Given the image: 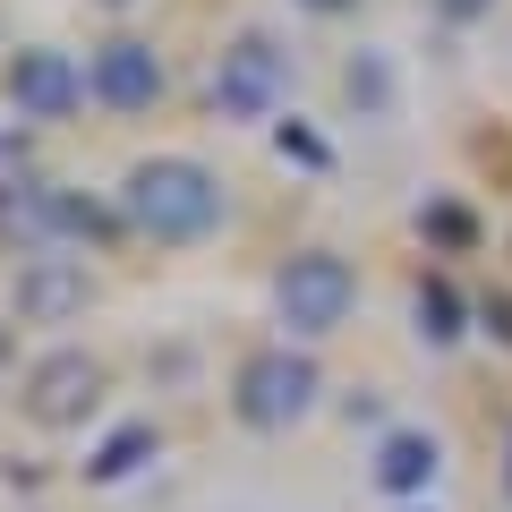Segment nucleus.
I'll return each instance as SVG.
<instances>
[{"label": "nucleus", "instance_id": "f03ea898", "mask_svg": "<svg viewBox=\"0 0 512 512\" xmlns=\"http://www.w3.org/2000/svg\"><path fill=\"white\" fill-rule=\"evenodd\" d=\"M316 393H325V376H316V359L299 342H265V350H248V359L231 367V419L256 427V436L299 427L316 410Z\"/></svg>", "mask_w": 512, "mask_h": 512}, {"label": "nucleus", "instance_id": "20e7f679", "mask_svg": "<svg viewBox=\"0 0 512 512\" xmlns=\"http://www.w3.org/2000/svg\"><path fill=\"white\" fill-rule=\"evenodd\" d=\"M350 308H359V274H350V256H333V248L282 256V274H274V316L291 325V342H325V333H342Z\"/></svg>", "mask_w": 512, "mask_h": 512}, {"label": "nucleus", "instance_id": "0eeeda50", "mask_svg": "<svg viewBox=\"0 0 512 512\" xmlns=\"http://www.w3.org/2000/svg\"><path fill=\"white\" fill-rule=\"evenodd\" d=\"M94 299V274L77 265L69 248H43V256H18V282H9V308L18 325H77Z\"/></svg>", "mask_w": 512, "mask_h": 512}, {"label": "nucleus", "instance_id": "6e6552de", "mask_svg": "<svg viewBox=\"0 0 512 512\" xmlns=\"http://www.w3.org/2000/svg\"><path fill=\"white\" fill-rule=\"evenodd\" d=\"M0 94H9L18 120H69V111L86 103V69H77L69 52H52V43H26V52L0 69Z\"/></svg>", "mask_w": 512, "mask_h": 512}, {"label": "nucleus", "instance_id": "9d476101", "mask_svg": "<svg viewBox=\"0 0 512 512\" xmlns=\"http://www.w3.org/2000/svg\"><path fill=\"white\" fill-rule=\"evenodd\" d=\"M52 197H60V180H35V171L0 180V239H9L18 256L60 248V231H52Z\"/></svg>", "mask_w": 512, "mask_h": 512}, {"label": "nucleus", "instance_id": "9b49d317", "mask_svg": "<svg viewBox=\"0 0 512 512\" xmlns=\"http://www.w3.org/2000/svg\"><path fill=\"white\" fill-rule=\"evenodd\" d=\"M154 453H163V427H154V419L103 427V436H94V453H86V487H120V478H137Z\"/></svg>", "mask_w": 512, "mask_h": 512}, {"label": "nucleus", "instance_id": "423d86ee", "mask_svg": "<svg viewBox=\"0 0 512 512\" xmlns=\"http://www.w3.org/2000/svg\"><path fill=\"white\" fill-rule=\"evenodd\" d=\"M163 86H171V69H163V52H154L146 35H111V43H94V60H86V94L103 111H154L163 103Z\"/></svg>", "mask_w": 512, "mask_h": 512}, {"label": "nucleus", "instance_id": "aec40b11", "mask_svg": "<svg viewBox=\"0 0 512 512\" xmlns=\"http://www.w3.org/2000/svg\"><path fill=\"white\" fill-rule=\"evenodd\" d=\"M308 18H342V9H359V0H299Z\"/></svg>", "mask_w": 512, "mask_h": 512}, {"label": "nucleus", "instance_id": "39448f33", "mask_svg": "<svg viewBox=\"0 0 512 512\" xmlns=\"http://www.w3.org/2000/svg\"><path fill=\"white\" fill-rule=\"evenodd\" d=\"M103 359H94V350H43L35 367H26V384H18V410L35 427H52V436H69V427H86L94 410H103Z\"/></svg>", "mask_w": 512, "mask_h": 512}, {"label": "nucleus", "instance_id": "a211bd4d", "mask_svg": "<svg viewBox=\"0 0 512 512\" xmlns=\"http://www.w3.org/2000/svg\"><path fill=\"white\" fill-rule=\"evenodd\" d=\"M342 419H350V427H376V419H384V402H376V393H350Z\"/></svg>", "mask_w": 512, "mask_h": 512}, {"label": "nucleus", "instance_id": "7ed1b4c3", "mask_svg": "<svg viewBox=\"0 0 512 512\" xmlns=\"http://www.w3.org/2000/svg\"><path fill=\"white\" fill-rule=\"evenodd\" d=\"M205 94H214V120H231V128H274V120H282V94H291V52H282L265 26H248V35H231V43L214 52Z\"/></svg>", "mask_w": 512, "mask_h": 512}, {"label": "nucleus", "instance_id": "6ab92c4d", "mask_svg": "<svg viewBox=\"0 0 512 512\" xmlns=\"http://www.w3.org/2000/svg\"><path fill=\"white\" fill-rule=\"evenodd\" d=\"M478 316H487V333H495V342H512V291H504V299H487Z\"/></svg>", "mask_w": 512, "mask_h": 512}, {"label": "nucleus", "instance_id": "b1692460", "mask_svg": "<svg viewBox=\"0 0 512 512\" xmlns=\"http://www.w3.org/2000/svg\"><path fill=\"white\" fill-rule=\"evenodd\" d=\"M103 9H128V0H103Z\"/></svg>", "mask_w": 512, "mask_h": 512}, {"label": "nucleus", "instance_id": "2eb2a0df", "mask_svg": "<svg viewBox=\"0 0 512 512\" xmlns=\"http://www.w3.org/2000/svg\"><path fill=\"white\" fill-rule=\"evenodd\" d=\"M274 154L291 171H333V137L316 120H299V111H291V120H274Z\"/></svg>", "mask_w": 512, "mask_h": 512}, {"label": "nucleus", "instance_id": "f257e3e1", "mask_svg": "<svg viewBox=\"0 0 512 512\" xmlns=\"http://www.w3.org/2000/svg\"><path fill=\"white\" fill-rule=\"evenodd\" d=\"M120 214H128V231H146L154 248H197V239L222 231L231 197H222V180L197 154H146V163H128V180H120Z\"/></svg>", "mask_w": 512, "mask_h": 512}, {"label": "nucleus", "instance_id": "dca6fc26", "mask_svg": "<svg viewBox=\"0 0 512 512\" xmlns=\"http://www.w3.org/2000/svg\"><path fill=\"white\" fill-rule=\"evenodd\" d=\"M419 231L436 239V248H470V231H478V222L461 214L453 197H427V205H419Z\"/></svg>", "mask_w": 512, "mask_h": 512}, {"label": "nucleus", "instance_id": "1a4fd4ad", "mask_svg": "<svg viewBox=\"0 0 512 512\" xmlns=\"http://www.w3.org/2000/svg\"><path fill=\"white\" fill-rule=\"evenodd\" d=\"M367 478H376L393 504H427V487L444 478V436L436 427H384L376 453H367Z\"/></svg>", "mask_w": 512, "mask_h": 512}, {"label": "nucleus", "instance_id": "f8f14e48", "mask_svg": "<svg viewBox=\"0 0 512 512\" xmlns=\"http://www.w3.org/2000/svg\"><path fill=\"white\" fill-rule=\"evenodd\" d=\"M342 103L359 111V120H393V103H402V77H393V52L359 43V52L342 60Z\"/></svg>", "mask_w": 512, "mask_h": 512}, {"label": "nucleus", "instance_id": "4468645a", "mask_svg": "<svg viewBox=\"0 0 512 512\" xmlns=\"http://www.w3.org/2000/svg\"><path fill=\"white\" fill-rule=\"evenodd\" d=\"M410 325H419L427 350H453L461 333H470V308H461V291H453L444 274H427L419 291H410Z\"/></svg>", "mask_w": 512, "mask_h": 512}, {"label": "nucleus", "instance_id": "412c9836", "mask_svg": "<svg viewBox=\"0 0 512 512\" xmlns=\"http://www.w3.org/2000/svg\"><path fill=\"white\" fill-rule=\"evenodd\" d=\"M9 367H18V342H9V325H0V376H9Z\"/></svg>", "mask_w": 512, "mask_h": 512}, {"label": "nucleus", "instance_id": "5701e85b", "mask_svg": "<svg viewBox=\"0 0 512 512\" xmlns=\"http://www.w3.org/2000/svg\"><path fill=\"white\" fill-rule=\"evenodd\" d=\"M504 487H512V444H504Z\"/></svg>", "mask_w": 512, "mask_h": 512}, {"label": "nucleus", "instance_id": "f3484780", "mask_svg": "<svg viewBox=\"0 0 512 512\" xmlns=\"http://www.w3.org/2000/svg\"><path fill=\"white\" fill-rule=\"evenodd\" d=\"M444 26H478V18H495V0H427Z\"/></svg>", "mask_w": 512, "mask_h": 512}, {"label": "nucleus", "instance_id": "4be33fe9", "mask_svg": "<svg viewBox=\"0 0 512 512\" xmlns=\"http://www.w3.org/2000/svg\"><path fill=\"white\" fill-rule=\"evenodd\" d=\"M393 512H436V504H393Z\"/></svg>", "mask_w": 512, "mask_h": 512}, {"label": "nucleus", "instance_id": "ddd939ff", "mask_svg": "<svg viewBox=\"0 0 512 512\" xmlns=\"http://www.w3.org/2000/svg\"><path fill=\"white\" fill-rule=\"evenodd\" d=\"M52 231H60V248H103V239L128 231V214L103 205V197H86V188H60L52 197Z\"/></svg>", "mask_w": 512, "mask_h": 512}]
</instances>
